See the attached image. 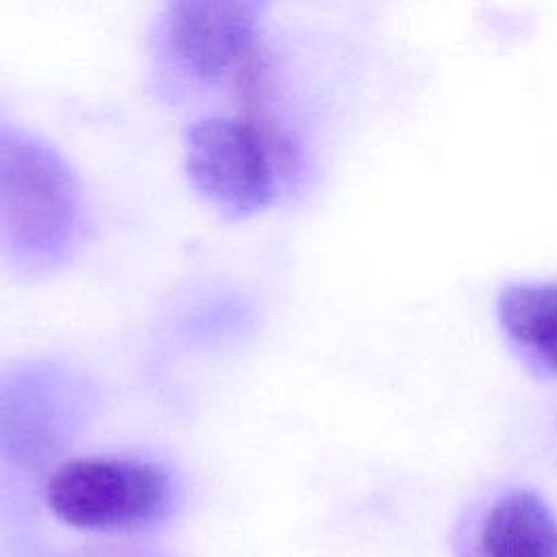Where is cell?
Returning a JSON list of instances; mask_svg holds the SVG:
<instances>
[{
    "label": "cell",
    "instance_id": "cell-5",
    "mask_svg": "<svg viewBox=\"0 0 557 557\" xmlns=\"http://www.w3.org/2000/svg\"><path fill=\"white\" fill-rule=\"evenodd\" d=\"M259 7L250 2L185 0L165 7L157 52L168 70L191 85L220 83L255 67Z\"/></svg>",
    "mask_w": 557,
    "mask_h": 557
},
{
    "label": "cell",
    "instance_id": "cell-6",
    "mask_svg": "<svg viewBox=\"0 0 557 557\" xmlns=\"http://www.w3.org/2000/svg\"><path fill=\"white\" fill-rule=\"evenodd\" d=\"M485 557H557V518L529 490L496 498L481 527Z\"/></svg>",
    "mask_w": 557,
    "mask_h": 557
},
{
    "label": "cell",
    "instance_id": "cell-1",
    "mask_svg": "<svg viewBox=\"0 0 557 557\" xmlns=\"http://www.w3.org/2000/svg\"><path fill=\"white\" fill-rule=\"evenodd\" d=\"M83 218L74 170L44 139L0 126V252L26 272L72 250Z\"/></svg>",
    "mask_w": 557,
    "mask_h": 557
},
{
    "label": "cell",
    "instance_id": "cell-2",
    "mask_svg": "<svg viewBox=\"0 0 557 557\" xmlns=\"http://www.w3.org/2000/svg\"><path fill=\"white\" fill-rule=\"evenodd\" d=\"M285 154L252 122L205 115L183 135V168L191 187L220 213L248 218L276 196Z\"/></svg>",
    "mask_w": 557,
    "mask_h": 557
},
{
    "label": "cell",
    "instance_id": "cell-3",
    "mask_svg": "<svg viewBox=\"0 0 557 557\" xmlns=\"http://www.w3.org/2000/svg\"><path fill=\"white\" fill-rule=\"evenodd\" d=\"M46 500L59 520L76 529H137L165 516L172 481L152 461L78 457L50 474Z\"/></svg>",
    "mask_w": 557,
    "mask_h": 557
},
{
    "label": "cell",
    "instance_id": "cell-7",
    "mask_svg": "<svg viewBox=\"0 0 557 557\" xmlns=\"http://www.w3.org/2000/svg\"><path fill=\"white\" fill-rule=\"evenodd\" d=\"M507 337L542 370L557 374V283H513L498 296Z\"/></svg>",
    "mask_w": 557,
    "mask_h": 557
},
{
    "label": "cell",
    "instance_id": "cell-4",
    "mask_svg": "<svg viewBox=\"0 0 557 557\" xmlns=\"http://www.w3.org/2000/svg\"><path fill=\"white\" fill-rule=\"evenodd\" d=\"M91 407L89 385L72 370L30 363L0 376V453L39 468L81 431Z\"/></svg>",
    "mask_w": 557,
    "mask_h": 557
}]
</instances>
